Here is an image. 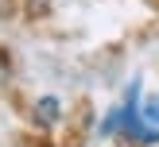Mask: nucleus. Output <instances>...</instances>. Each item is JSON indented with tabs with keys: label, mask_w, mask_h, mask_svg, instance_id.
<instances>
[{
	"label": "nucleus",
	"mask_w": 159,
	"mask_h": 147,
	"mask_svg": "<svg viewBox=\"0 0 159 147\" xmlns=\"http://www.w3.org/2000/svg\"><path fill=\"white\" fill-rule=\"evenodd\" d=\"M109 128H124L128 136H136L140 143H155L159 139V97H144L140 101V89L132 85L128 97H124V105L105 120V132Z\"/></svg>",
	"instance_id": "f257e3e1"
}]
</instances>
